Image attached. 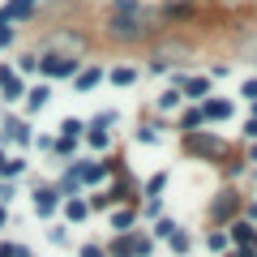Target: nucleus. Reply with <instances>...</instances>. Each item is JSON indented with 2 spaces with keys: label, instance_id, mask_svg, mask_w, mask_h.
Returning <instances> with one entry per match:
<instances>
[{
  "label": "nucleus",
  "instance_id": "49530a36",
  "mask_svg": "<svg viewBox=\"0 0 257 257\" xmlns=\"http://www.w3.org/2000/svg\"><path fill=\"white\" fill-rule=\"evenodd\" d=\"M202 5H214V0H202Z\"/></svg>",
  "mask_w": 257,
  "mask_h": 257
},
{
  "label": "nucleus",
  "instance_id": "393cba45",
  "mask_svg": "<svg viewBox=\"0 0 257 257\" xmlns=\"http://www.w3.org/2000/svg\"><path fill=\"white\" fill-rule=\"evenodd\" d=\"M82 133H86V120H77V116L60 120V138H82Z\"/></svg>",
  "mask_w": 257,
  "mask_h": 257
},
{
  "label": "nucleus",
  "instance_id": "dca6fc26",
  "mask_svg": "<svg viewBox=\"0 0 257 257\" xmlns=\"http://www.w3.org/2000/svg\"><path fill=\"white\" fill-rule=\"evenodd\" d=\"M56 193H60V197H77V193H82V180H77L73 163H69V167L60 172V180H56Z\"/></svg>",
  "mask_w": 257,
  "mask_h": 257
},
{
  "label": "nucleus",
  "instance_id": "2eb2a0df",
  "mask_svg": "<svg viewBox=\"0 0 257 257\" xmlns=\"http://www.w3.org/2000/svg\"><path fill=\"white\" fill-rule=\"evenodd\" d=\"M60 210H64L69 223H86V219H90V202H86V197H64Z\"/></svg>",
  "mask_w": 257,
  "mask_h": 257
},
{
  "label": "nucleus",
  "instance_id": "ea45409f",
  "mask_svg": "<svg viewBox=\"0 0 257 257\" xmlns=\"http://www.w3.org/2000/svg\"><path fill=\"white\" fill-rule=\"evenodd\" d=\"M244 138H253V142H257V120H253V116L244 120Z\"/></svg>",
  "mask_w": 257,
  "mask_h": 257
},
{
  "label": "nucleus",
  "instance_id": "5701e85b",
  "mask_svg": "<svg viewBox=\"0 0 257 257\" xmlns=\"http://www.w3.org/2000/svg\"><path fill=\"white\" fill-rule=\"evenodd\" d=\"M133 223H138V210H133V206H120V210L111 214V227H116V231H128Z\"/></svg>",
  "mask_w": 257,
  "mask_h": 257
},
{
  "label": "nucleus",
  "instance_id": "b1692460",
  "mask_svg": "<svg viewBox=\"0 0 257 257\" xmlns=\"http://www.w3.org/2000/svg\"><path fill=\"white\" fill-rule=\"evenodd\" d=\"M180 99H184V94L172 86V90H163V94L155 99V107H159V111H176V107H180Z\"/></svg>",
  "mask_w": 257,
  "mask_h": 257
},
{
  "label": "nucleus",
  "instance_id": "f03ea898",
  "mask_svg": "<svg viewBox=\"0 0 257 257\" xmlns=\"http://www.w3.org/2000/svg\"><path fill=\"white\" fill-rule=\"evenodd\" d=\"M86 60L77 52H39V73H43V82H73V73Z\"/></svg>",
  "mask_w": 257,
  "mask_h": 257
},
{
  "label": "nucleus",
  "instance_id": "4be33fe9",
  "mask_svg": "<svg viewBox=\"0 0 257 257\" xmlns=\"http://www.w3.org/2000/svg\"><path fill=\"white\" fill-rule=\"evenodd\" d=\"M82 138H86V146H90V150H107L111 146V133H107V128H86Z\"/></svg>",
  "mask_w": 257,
  "mask_h": 257
},
{
  "label": "nucleus",
  "instance_id": "9d476101",
  "mask_svg": "<svg viewBox=\"0 0 257 257\" xmlns=\"http://www.w3.org/2000/svg\"><path fill=\"white\" fill-rule=\"evenodd\" d=\"M0 13H5L13 26H26V22L39 13V0H5V5H0Z\"/></svg>",
  "mask_w": 257,
  "mask_h": 257
},
{
  "label": "nucleus",
  "instance_id": "f257e3e1",
  "mask_svg": "<svg viewBox=\"0 0 257 257\" xmlns=\"http://www.w3.org/2000/svg\"><path fill=\"white\" fill-rule=\"evenodd\" d=\"M103 35L111 43L138 47V43H150V39L163 35V18L146 0H111L107 13H103Z\"/></svg>",
  "mask_w": 257,
  "mask_h": 257
},
{
  "label": "nucleus",
  "instance_id": "9b49d317",
  "mask_svg": "<svg viewBox=\"0 0 257 257\" xmlns=\"http://www.w3.org/2000/svg\"><path fill=\"white\" fill-rule=\"evenodd\" d=\"M210 82H214V77H206V73H197V77H193V73H184V82L176 86V90H180L184 99H193V103H202L206 94H210Z\"/></svg>",
  "mask_w": 257,
  "mask_h": 257
},
{
  "label": "nucleus",
  "instance_id": "6e6552de",
  "mask_svg": "<svg viewBox=\"0 0 257 257\" xmlns=\"http://www.w3.org/2000/svg\"><path fill=\"white\" fill-rule=\"evenodd\" d=\"M0 142H13V146H22V150H26L30 142H35V133H30V120L9 116V120H5V128H0Z\"/></svg>",
  "mask_w": 257,
  "mask_h": 257
},
{
  "label": "nucleus",
  "instance_id": "a878e982",
  "mask_svg": "<svg viewBox=\"0 0 257 257\" xmlns=\"http://www.w3.org/2000/svg\"><path fill=\"white\" fill-rule=\"evenodd\" d=\"M13 69H18L22 77H26V73H39V52H22V56H18V64H13Z\"/></svg>",
  "mask_w": 257,
  "mask_h": 257
},
{
  "label": "nucleus",
  "instance_id": "bb28decb",
  "mask_svg": "<svg viewBox=\"0 0 257 257\" xmlns=\"http://www.w3.org/2000/svg\"><path fill=\"white\" fill-rule=\"evenodd\" d=\"M52 155H56V159H73V155H77V138H56Z\"/></svg>",
  "mask_w": 257,
  "mask_h": 257
},
{
  "label": "nucleus",
  "instance_id": "423d86ee",
  "mask_svg": "<svg viewBox=\"0 0 257 257\" xmlns=\"http://www.w3.org/2000/svg\"><path fill=\"white\" fill-rule=\"evenodd\" d=\"M202 116H206V124H227V120L236 116V103H231V99H214V94H206V99H202Z\"/></svg>",
  "mask_w": 257,
  "mask_h": 257
},
{
  "label": "nucleus",
  "instance_id": "c03bdc74",
  "mask_svg": "<svg viewBox=\"0 0 257 257\" xmlns=\"http://www.w3.org/2000/svg\"><path fill=\"white\" fill-rule=\"evenodd\" d=\"M248 219H257V202H248Z\"/></svg>",
  "mask_w": 257,
  "mask_h": 257
},
{
  "label": "nucleus",
  "instance_id": "ddd939ff",
  "mask_svg": "<svg viewBox=\"0 0 257 257\" xmlns=\"http://www.w3.org/2000/svg\"><path fill=\"white\" fill-rule=\"evenodd\" d=\"M103 73H107L103 64H82V69H77V73H73V90H77V94L94 90V86L103 82Z\"/></svg>",
  "mask_w": 257,
  "mask_h": 257
},
{
  "label": "nucleus",
  "instance_id": "a211bd4d",
  "mask_svg": "<svg viewBox=\"0 0 257 257\" xmlns=\"http://www.w3.org/2000/svg\"><path fill=\"white\" fill-rule=\"evenodd\" d=\"M103 77H107L111 86H133L138 82V69H133V64H116V69H107Z\"/></svg>",
  "mask_w": 257,
  "mask_h": 257
},
{
  "label": "nucleus",
  "instance_id": "4c0bfd02",
  "mask_svg": "<svg viewBox=\"0 0 257 257\" xmlns=\"http://www.w3.org/2000/svg\"><path fill=\"white\" fill-rule=\"evenodd\" d=\"M172 231H176V223H172V219H159V223H155V236H163V240H167Z\"/></svg>",
  "mask_w": 257,
  "mask_h": 257
},
{
  "label": "nucleus",
  "instance_id": "7ed1b4c3",
  "mask_svg": "<svg viewBox=\"0 0 257 257\" xmlns=\"http://www.w3.org/2000/svg\"><path fill=\"white\" fill-rule=\"evenodd\" d=\"M184 155H193V159H214V163H223V159H227V142L214 138V133H206V128H197V133H184Z\"/></svg>",
  "mask_w": 257,
  "mask_h": 257
},
{
  "label": "nucleus",
  "instance_id": "79ce46f5",
  "mask_svg": "<svg viewBox=\"0 0 257 257\" xmlns=\"http://www.w3.org/2000/svg\"><path fill=\"white\" fill-rule=\"evenodd\" d=\"M9 227V206H0V231Z\"/></svg>",
  "mask_w": 257,
  "mask_h": 257
},
{
  "label": "nucleus",
  "instance_id": "aec40b11",
  "mask_svg": "<svg viewBox=\"0 0 257 257\" xmlns=\"http://www.w3.org/2000/svg\"><path fill=\"white\" fill-rule=\"evenodd\" d=\"M107 257H138V253H133V236H128V231H120V236L107 244Z\"/></svg>",
  "mask_w": 257,
  "mask_h": 257
},
{
  "label": "nucleus",
  "instance_id": "c85d7f7f",
  "mask_svg": "<svg viewBox=\"0 0 257 257\" xmlns=\"http://www.w3.org/2000/svg\"><path fill=\"white\" fill-rule=\"evenodd\" d=\"M13 43H18V26L0 13V47H13Z\"/></svg>",
  "mask_w": 257,
  "mask_h": 257
},
{
  "label": "nucleus",
  "instance_id": "c756f323",
  "mask_svg": "<svg viewBox=\"0 0 257 257\" xmlns=\"http://www.w3.org/2000/svg\"><path fill=\"white\" fill-rule=\"evenodd\" d=\"M133 138H138L142 146H155V142L163 138V133H159V124H138V133H133Z\"/></svg>",
  "mask_w": 257,
  "mask_h": 257
},
{
  "label": "nucleus",
  "instance_id": "cd10ccee",
  "mask_svg": "<svg viewBox=\"0 0 257 257\" xmlns=\"http://www.w3.org/2000/svg\"><path fill=\"white\" fill-rule=\"evenodd\" d=\"M163 189H167V172H155V176L146 180V189H142V197H159Z\"/></svg>",
  "mask_w": 257,
  "mask_h": 257
},
{
  "label": "nucleus",
  "instance_id": "c9c22d12",
  "mask_svg": "<svg viewBox=\"0 0 257 257\" xmlns=\"http://www.w3.org/2000/svg\"><path fill=\"white\" fill-rule=\"evenodd\" d=\"M47 240H52V244H69V227H60V223H56V227L47 231Z\"/></svg>",
  "mask_w": 257,
  "mask_h": 257
},
{
  "label": "nucleus",
  "instance_id": "58836bf2",
  "mask_svg": "<svg viewBox=\"0 0 257 257\" xmlns=\"http://www.w3.org/2000/svg\"><path fill=\"white\" fill-rule=\"evenodd\" d=\"M35 146H39V150H47V155H52V146H56V138H52V133H39V138H35Z\"/></svg>",
  "mask_w": 257,
  "mask_h": 257
},
{
  "label": "nucleus",
  "instance_id": "f8f14e48",
  "mask_svg": "<svg viewBox=\"0 0 257 257\" xmlns=\"http://www.w3.org/2000/svg\"><path fill=\"white\" fill-rule=\"evenodd\" d=\"M159 18H163V26L167 22H193L197 18V5H189V0H167L163 9H159Z\"/></svg>",
  "mask_w": 257,
  "mask_h": 257
},
{
  "label": "nucleus",
  "instance_id": "f704fd0d",
  "mask_svg": "<svg viewBox=\"0 0 257 257\" xmlns=\"http://www.w3.org/2000/svg\"><path fill=\"white\" fill-rule=\"evenodd\" d=\"M240 94H244L248 103H257V77H244V82H240Z\"/></svg>",
  "mask_w": 257,
  "mask_h": 257
},
{
  "label": "nucleus",
  "instance_id": "39448f33",
  "mask_svg": "<svg viewBox=\"0 0 257 257\" xmlns=\"http://www.w3.org/2000/svg\"><path fill=\"white\" fill-rule=\"evenodd\" d=\"M240 206H244V197H240L236 189H223L219 197H214V206H210V223H227Z\"/></svg>",
  "mask_w": 257,
  "mask_h": 257
},
{
  "label": "nucleus",
  "instance_id": "a18cd8bd",
  "mask_svg": "<svg viewBox=\"0 0 257 257\" xmlns=\"http://www.w3.org/2000/svg\"><path fill=\"white\" fill-rule=\"evenodd\" d=\"M253 120H257V103H253Z\"/></svg>",
  "mask_w": 257,
  "mask_h": 257
},
{
  "label": "nucleus",
  "instance_id": "72a5a7b5",
  "mask_svg": "<svg viewBox=\"0 0 257 257\" xmlns=\"http://www.w3.org/2000/svg\"><path fill=\"white\" fill-rule=\"evenodd\" d=\"M142 214H146V219H159V214H163V202H159V197H146V206H142Z\"/></svg>",
  "mask_w": 257,
  "mask_h": 257
},
{
  "label": "nucleus",
  "instance_id": "6ab92c4d",
  "mask_svg": "<svg viewBox=\"0 0 257 257\" xmlns=\"http://www.w3.org/2000/svg\"><path fill=\"white\" fill-rule=\"evenodd\" d=\"M202 124H206V116H202V103H197V107H189V111H180V133H197Z\"/></svg>",
  "mask_w": 257,
  "mask_h": 257
},
{
  "label": "nucleus",
  "instance_id": "20e7f679",
  "mask_svg": "<svg viewBox=\"0 0 257 257\" xmlns=\"http://www.w3.org/2000/svg\"><path fill=\"white\" fill-rule=\"evenodd\" d=\"M22 94H26V77L5 60V64H0V99H5V103H22Z\"/></svg>",
  "mask_w": 257,
  "mask_h": 257
},
{
  "label": "nucleus",
  "instance_id": "473e14b6",
  "mask_svg": "<svg viewBox=\"0 0 257 257\" xmlns=\"http://www.w3.org/2000/svg\"><path fill=\"white\" fill-rule=\"evenodd\" d=\"M111 124H116V111H99V116H94L86 128H111Z\"/></svg>",
  "mask_w": 257,
  "mask_h": 257
},
{
  "label": "nucleus",
  "instance_id": "1a4fd4ad",
  "mask_svg": "<svg viewBox=\"0 0 257 257\" xmlns=\"http://www.w3.org/2000/svg\"><path fill=\"white\" fill-rule=\"evenodd\" d=\"M60 202H64V197L56 193V184H39V189H35V214H39V219H52V214L60 210Z\"/></svg>",
  "mask_w": 257,
  "mask_h": 257
},
{
  "label": "nucleus",
  "instance_id": "412c9836",
  "mask_svg": "<svg viewBox=\"0 0 257 257\" xmlns=\"http://www.w3.org/2000/svg\"><path fill=\"white\" fill-rule=\"evenodd\" d=\"M22 172H26V159H22V155H13V159L0 163V180H18Z\"/></svg>",
  "mask_w": 257,
  "mask_h": 257
},
{
  "label": "nucleus",
  "instance_id": "4468645a",
  "mask_svg": "<svg viewBox=\"0 0 257 257\" xmlns=\"http://www.w3.org/2000/svg\"><path fill=\"white\" fill-rule=\"evenodd\" d=\"M26 116H35V111H43L47 103H52V82H39V86H26Z\"/></svg>",
  "mask_w": 257,
  "mask_h": 257
},
{
  "label": "nucleus",
  "instance_id": "7c9ffc66",
  "mask_svg": "<svg viewBox=\"0 0 257 257\" xmlns=\"http://www.w3.org/2000/svg\"><path fill=\"white\" fill-rule=\"evenodd\" d=\"M167 244H172V253H189V248H193V240H189V236H184V231H180V227H176V231H172V236H167Z\"/></svg>",
  "mask_w": 257,
  "mask_h": 257
},
{
  "label": "nucleus",
  "instance_id": "a19ab883",
  "mask_svg": "<svg viewBox=\"0 0 257 257\" xmlns=\"http://www.w3.org/2000/svg\"><path fill=\"white\" fill-rule=\"evenodd\" d=\"M18 253V244H13V240H5V244H0V257H13Z\"/></svg>",
  "mask_w": 257,
  "mask_h": 257
},
{
  "label": "nucleus",
  "instance_id": "de8ad7c7",
  "mask_svg": "<svg viewBox=\"0 0 257 257\" xmlns=\"http://www.w3.org/2000/svg\"><path fill=\"white\" fill-rule=\"evenodd\" d=\"M39 5H43V0H39Z\"/></svg>",
  "mask_w": 257,
  "mask_h": 257
},
{
  "label": "nucleus",
  "instance_id": "09e8293b",
  "mask_svg": "<svg viewBox=\"0 0 257 257\" xmlns=\"http://www.w3.org/2000/svg\"><path fill=\"white\" fill-rule=\"evenodd\" d=\"M253 64H257V60H253Z\"/></svg>",
  "mask_w": 257,
  "mask_h": 257
},
{
  "label": "nucleus",
  "instance_id": "37998d69",
  "mask_svg": "<svg viewBox=\"0 0 257 257\" xmlns=\"http://www.w3.org/2000/svg\"><path fill=\"white\" fill-rule=\"evenodd\" d=\"M13 257H35V253H30L26 244H18V253H13Z\"/></svg>",
  "mask_w": 257,
  "mask_h": 257
},
{
  "label": "nucleus",
  "instance_id": "f3484780",
  "mask_svg": "<svg viewBox=\"0 0 257 257\" xmlns=\"http://www.w3.org/2000/svg\"><path fill=\"white\" fill-rule=\"evenodd\" d=\"M253 223L248 219H231V227H227V244H248V240H253Z\"/></svg>",
  "mask_w": 257,
  "mask_h": 257
},
{
  "label": "nucleus",
  "instance_id": "e433bc0d",
  "mask_svg": "<svg viewBox=\"0 0 257 257\" xmlns=\"http://www.w3.org/2000/svg\"><path fill=\"white\" fill-rule=\"evenodd\" d=\"M77 257H107V248H103V244H82Z\"/></svg>",
  "mask_w": 257,
  "mask_h": 257
},
{
  "label": "nucleus",
  "instance_id": "0eeeda50",
  "mask_svg": "<svg viewBox=\"0 0 257 257\" xmlns=\"http://www.w3.org/2000/svg\"><path fill=\"white\" fill-rule=\"evenodd\" d=\"M73 172H77V180H82V189H94V184H103V180L111 176L107 163H99V159H77Z\"/></svg>",
  "mask_w": 257,
  "mask_h": 257
},
{
  "label": "nucleus",
  "instance_id": "2f4dec72",
  "mask_svg": "<svg viewBox=\"0 0 257 257\" xmlns=\"http://www.w3.org/2000/svg\"><path fill=\"white\" fill-rule=\"evenodd\" d=\"M206 248H210V253H223V248H227V236H223V231H206Z\"/></svg>",
  "mask_w": 257,
  "mask_h": 257
}]
</instances>
